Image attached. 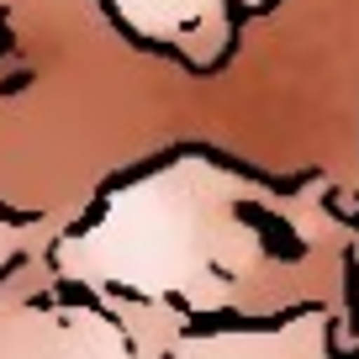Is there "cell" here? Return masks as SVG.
I'll return each instance as SVG.
<instances>
[{
    "mask_svg": "<svg viewBox=\"0 0 359 359\" xmlns=\"http://www.w3.org/2000/svg\"><path fill=\"white\" fill-rule=\"evenodd\" d=\"M238 169L206 154H180L164 169L133 180L106 201V217L85 233L53 238V275L79 291H127L175 302L191 317L243 312L275 317L280 306H317L302 275L348 280V238H323L302 259H275L248 206L264 201Z\"/></svg>",
    "mask_w": 359,
    "mask_h": 359,
    "instance_id": "6da1fadb",
    "label": "cell"
},
{
    "mask_svg": "<svg viewBox=\"0 0 359 359\" xmlns=\"http://www.w3.org/2000/svg\"><path fill=\"white\" fill-rule=\"evenodd\" d=\"M0 359H169L164 348H143L122 333L95 296L90 302H37V285H0Z\"/></svg>",
    "mask_w": 359,
    "mask_h": 359,
    "instance_id": "7a4b0ae2",
    "label": "cell"
},
{
    "mask_svg": "<svg viewBox=\"0 0 359 359\" xmlns=\"http://www.w3.org/2000/svg\"><path fill=\"white\" fill-rule=\"evenodd\" d=\"M338 312L333 306H296L280 323H248V327H206V333L175 338L169 359H338Z\"/></svg>",
    "mask_w": 359,
    "mask_h": 359,
    "instance_id": "3957f363",
    "label": "cell"
},
{
    "mask_svg": "<svg viewBox=\"0 0 359 359\" xmlns=\"http://www.w3.org/2000/svg\"><path fill=\"white\" fill-rule=\"evenodd\" d=\"M122 22L143 37H158V43H175L191 53V22L206 27L217 43L227 48V16H222V0H111Z\"/></svg>",
    "mask_w": 359,
    "mask_h": 359,
    "instance_id": "277c9868",
    "label": "cell"
},
{
    "mask_svg": "<svg viewBox=\"0 0 359 359\" xmlns=\"http://www.w3.org/2000/svg\"><path fill=\"white\" fill-rule=\"evenodd\" d=\"M53 233H64V217H48V222H37V227H22V222H6V217H0V275H6L16 259H27L43 243H53Z\"/></svg>",
    "mask_w": 359,
    "mask_h": 359,
    "instance_id": "5b68a950",
    "label": "cell"
},
{
    "mask_svg": "<svg viewBox=\"0 0 359 359\" xmlns=\"http://www.w3.org/2000/svg\"><path fill=\"white\" fill-rule=\"evenodd\" d=\"M348 285H354V359H359V233L348 243Z\"/></svg>",
    "mask_w": 359,
    "mask_h": 359,
    "instance_id": "8992f818",
    "label": "cell"
}]
</instances>
